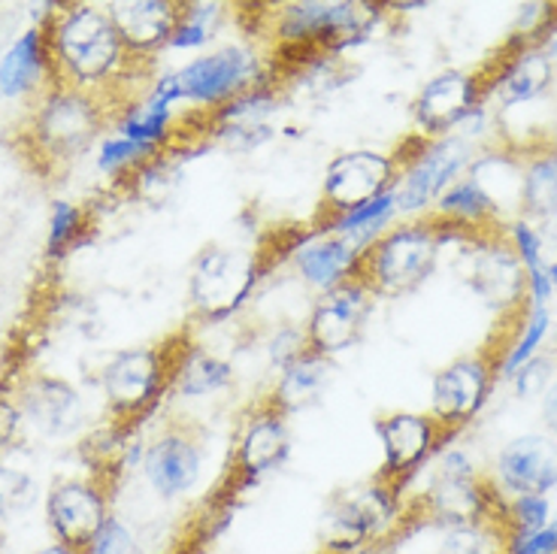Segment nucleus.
<instances>
[{
    "mask_svg": "<svg viewBox=\"0 0 557 554\" xmlns=\"http://www.w3.org/2000/svg\"><path fill=\"white\" fill-rule=\"evenodd\" d=\"M234 382V367L215 352L197 346L191 340H185L176 358V370H173V382L170 391H176L180 397L188 401H200L209 394H219Z\"/></svg>",
    "mask_w": 557,
    "mask_h": 554,
    "instance_id": "28",
    "label": "nucleus"
},
{
    "mask_svg": "<svg viewBox=\"0 0 557 554\" xmlns=\"http://www.w3.org/2000/svg\"><path fill=\"white\" fill-rule=\"evenodd\" d=\"M497 382V352L487 343L475 355L451 360L446 370L433 376L431 416L451 433H460L485 409Z\"/></svg>",
    "mask_w": 557,
    "mask_h": 554,
    "instance_id": "13",
    "label": "nucleus"
},
{
    "mask_svg": "<svg viewBox=\"0 0 557 554\" xmlns=\"http://www.w3.org/2000/svg\"><path fill=\"white\" fill-rule=\"evenodd\" d=\"M115 134L134 139L139 146H152L158 152H168L170 143L180 137V119L170 107H158L152 100L134 98L115 107L112 112Z\"/></svg>",
    "mask_w": 557,
    "mask_h": 554,
    "instance_id": "30",
    "label": "nucleus"
},
{
    "mask_svg": "<svg viewBox=\"0 0 557 554\" xmlns=\"http://www.w3.org/2000/svg\"><path fill=\"white\" fill-rule=\"evenodd\" d=\"M143 476L161 500H176L200 482L203 433L188 421H170L143 448Z\"/></svg>",
    "mask_w": 557,
    "mask_h": 554,
    "instance_id": "15",
    "label": "nucleus"
},
{
    "mask_svg": "<svg viewBox=\"0 0 557 554\" xmlns=\"http://www.w3.org/2000/svg\"><path fill=\"white\" fill-rule=\"evenodd\" d=\"M307 333H304V328H294V324L278 328V331L270 336V343H267L270 364L276 367L278 373H282L285 367H292L294 360L300 358V355H307Z\"/></svg>",
    "mask_w": 557,
    "mask_h": 554,
    "instance_id": "41",
    "label": "nucleus"
},
{
    "mask_svg": "<svg viewBox=\"0 0 557 554\" xmlns=\"http://www.w3.org/2000/svg\"><path fill=\"white\" fill-rule=\"evenodd\" d=\"M185 340L188 336H176L164 346L122 348L107 360L100 373V385H103V397L115 424L134 428L139 418L149 416L161 403V397L170 391L176 358Z\"/></svg>",
    "mask_w": 557,
    "mask_h": 554,
    "instance_id": "7",
    "label": "nucleus"
},
{
    "mask_svg": "<svg viewBox=\"0 0 557 554\" xmlns=\"http://www.w3.org/2000/svg\"><path fill=\"white\" fill-rule=\"evenodd\" d=\"M91 231L88 212L83 207H76L73 200H55L52 212H49V231H46V255L52 261L67 258L70 251L79 249L85 243V236Z\"/></svg>",
    "mask_w": 557,
    "mask_h": 554,
    "instance_id": "34",
    "label": "nucleus"
},
{
    "mask_svg": "<svg viewBox=\"0 0 557 554\" xmlns=\"http://www.w3.org/2000/svg\"><path fill=\"white\" fill-rule=\"evenodd\" d=\"M494 485L506 497L521 494H548L557 488V440L545 433L518 436L503 445L494 464Z\"/></svg>",
    "mask_w": 557,
    "mask_h": 554,
    "instance_id": "21",
    "label": "nucleus"
},
{
    "mask_svg": "<svg viewBox=\"0 0 557 554\" xmlns=\"http://www.w3.org/2000/svg\"><path fill=\"white\" fill-rule=\"evenodd\" d=\"M552 331V312L548 306H528L524 321L518 324V331L512 333L509 346L503 352L500 367H497V379H512V376L536 358V352L545 343V336Z\"/></svg>",
    "mask_w": 557,
    "mask_h": 554,
    "instance_id": "33",
    "label": "nucleus"
},
{
    "mask_svg": "<svg viewBox=\"0 0 557 554\" xmlns=\"http://www.w3.org/2000/svg\"><path fill=\"white\" fill-rule=\"evenodd\" d=\"M288 455H292L288 416L278 409L270 394H264L261 401L251 403L246 409L234 448H231L227 485L234 488V497L278 470L288 460Z\"/></svg>",
    "mask_w": 557,
    "mask_h": 554,
    "instance_id": "10",
    "label": "nucleus"
},
{
    "mask_svg": "<svg viewBox=\"0 0 557 554\" xmlns=\"http://www.w3.org/2000/svg\"><path fill=\"white\" fill-rule=\"evenodd\" d=\"M107 13L127 52L139 61H149L154 52H161L173 40L182 3L176 0H115V3H107Z\"/></svg>",
    "mask_w": 557,
    "mask_h": 554,
    "instance_id": "22",
    "label": "nucleus"
},
{
    "mask_svg": "<svg viewBox=\"0 0 557 554\" xmlns=\"http://www.w3.org/2000/svg\"><path fill=\"white\" fill-rule=\"evenodd\" d=\"M482 91L497 95L503 107H518L528 100L540 98L555 79V56L548 52V42H512L509 56L497 58V67L487 76L479 73Z\"/></svg>",
    "mask_w": 557,
    "mask_h": 554,
    "instance_id": "20",
    "label": "nucleus"
},
{
    "mask_svg": "<svg viewBox=\"0 0 557 554\" xmlns=\"http://www.w3.org/2000/svg\"><path fill=\"white\" fill-rule=\"evenodd\" d=\"M134 533H131V527L122 521V518H115L110 515L103 527H100L98 533H95V540L88 542V549L85 554H131L134 552Z\"/></svg>",
    "mask_w": 557,
    "mask_h": 554,
    "instance_id": "42",
    "label": "nucleus"
},
{
    "mask_svg": "<svg viewBox=\"0 0 557 554\" xmlns=\"http://www.w3.org/2000/svg\"><path fill=\"white\" fill-rule=\"evenodd\" d=\"M552 37H555V42L548 46V52H552V56H557V25H555V34H552Z\"/></svg>",
    "mask_w": 557,
    "mask_h": 554,
    "instance_id": "50",
    "label": "nucleus"
},
{
    "mask_svg": "<svg viewBox=\"0 0 557 554\" xmlns=\"http://www.w3.org/2000/svg\"><path fill=\"white\" fill-rule=\"evenodd\" d=\"M22 409L15 403V394H0V455L15 443L18 430H22Z\"/></svg>",
    "mask_w": 557,
    "mask_h": 554,
    "instance_id": "46",
    "label": "nucleus"
},
{
    "mask_svg": "<svg viewBox=\"0 0 557 554\" xmlns=\"http://www.w3.org/2000/svg\"><path fill=\"white\" fill-rule=\"evenodd\" d=\"M433 476H443V479H470V476H479V470H475L473 457L467 455L463 448H446V452H440Z\"/></svg>",
    "mask_w": 557,
    "mask_h": 554,
    "instance_id": "45",
    "label": "nucleus"
},
{
    "mask_svg": "<svg viewBox=\"0 0 557 554\" xmlns=\"http://www.w3.org/2000/svg\"><path fill=\"white\" fill-rule=\"evenodd\" d=\"M52 85H55V73H52L46 28L34 25L22 30L13 46L0 56V98L40 100Z\"/></svg>",
    "mask_w": 557,
    "mask_h": 554,
    "instance_id": "24",
    "label": "nucleus"
},
{
    "mask_svg": "<svg viewBox=\"0 0 557 554\" xmlns=\"http://www.w3.org/2000/svg\"><path fill=\"white\" fill-rule=\"evenodd\" d=\"M397 216H400L397 212V197H394V192H388V195L376 197V200H367L361 207L346 209L339 216H321L315 227L331 231V234L348 236V239H355L358 246L367 249L379 234L388 231Z\"/></svg>",
    "mask_w": 557,
    "mask_h": 554,
    "instance_id": "32",
    "label": "nucleus"
},
{
    "mask_svg": "<svg viewBox=\"0 0 557 554\" xmlns=\"http://www.w3.org/2000/svg\"><path fill=\"white\" fill-rule=\"evenodd\" d=\"M331 360L321 358L315 352H307L294 360L292 367H285L276 379V389L270 391V397L285 416H292L297 409H307L319 401L321 391L331 379Z\"/></svg>",
    "mask_w": 557,
    "mask_h": 554,
    "instance_id": "31",
    "label": "nucleus"
},
{
    "mask_svg": "<svg viewBox=\"0 0 557 554\" xmlns=\"http://www.w3.org/2000/svg\"><path fill=\"white\" fill-rule=\"evenodd\" d=\"M512 382H516V394L521 401H533V397H543L548 385H552V360L548 358H536L528 360L516 376H512Z\"/></svg>",
    "mask_w": 557,
    "mask_h": 554,
    "instance_id": "43",
    "label": "nucleus"
},
{
    "mask_svg": "<svg viewBox=\"0 0 557 554\" xmlns=\"http://www.w3.org/2000/svg\"><path fill=\"white\" fill-rule=\"evenodd\" d=\"M431 216L436 222L463 231V234H491V231L506 227L500 216L494 212V207L487 204V197L467 176H460L455 185H448L446 195L433 204Z\"/></svg>",
    "mask_w": 557,
    "mask_h": 554,
    "instance_id": "29",
    "label": "nucleus"
},
{
    "mask_svg": "<svg viewBox=\"0 0 557 554\" xmlns=\"http://www.w3.org/2000/svg\"><path fill=\"white\" fill-rule=\"evenodd\" d=\"M258 30L270 34L273 52L285 61L294 56V64L304 67L324 56H339L370 40L385 7L361 3V0H292L258 7Z\"/></svg>",
    "mask_w": 557,
    "mask_h": 554,
    "instance_id": "2",
    "label": "nucleus"
},
{
    "mask_svg": "<svg viewBox=\"0 0 557 554\" xmlns=\"http://www.w3.org/2000/svg\"><path fill=\"white\" fill-rule=\"evenodd\" d=\"M267 79H270V70L264 67V58L251 46H239V42L222 46L176 70L182 103H191L207 115L219 112L251 88L264 85Z\"/></svg>",
    "mask_w": 557,
    "mask_h": 554,
    "instance_id": "9",
    "label": "nucleus"
},
{
    "mask_svg": "<svg viewBox=\"0 0 557 554\" xmlns=\"http://www.w3.org/2000/svg\"><path fill=\"white\" fill-rule=\"evenodd\" d=\"M409 533V500L385 479L339 491L324 513V552L355 554L388 549Z\"/></svg>",
    "mask_w": 557,
    "mask_h": 554,
    "instance_id": "5",
    "label": "nucleus"
},
{
    "mask_svg": "<svg viewBox=\"0 0 557 554\" xmlns=\"http://www.w3.org/2000/svg\"><path fill=\"white\" fill-rule=\"evenodd\" d=\"M112 112L115 107L107 98L67 85H52L34 103L25 125L30 155L42 170H58L76 161L98 143L103 127L112 122Z\"/></svg>",
    "mask_w": 557,
    "mask_h": 554,
    "instance_id": "4",
    "label": "nucleus"
},
{
    "mask_svg": "<svg viewBox=\"0 0 557 554\" xmlns=\"http://www.w3.org/2000/svg\"><path fill=\"white\" fill-rule=\"evenodd\" d=\"M467 251V285L479 294L497 316H512L528 306V273L509 249L503 231L479 234L463 243Z\"/></svg>",
    "mask_w": 557,
    "mask_h": 554,
    "instance_id": "14",
    "label": "nucleus"
},
{
    "mask_svg": "<svg viewBox=\"0 0 557 554\" xmlns=\"http://www.w3.org/2000/svg\"><path fill=\"white\" fill-rule=\"evenodd\" d=\"M222 15V3H182L180 25L173 30L170 46H173V49H182V52H191V49L207 46V42L212 40L215 25H219Z\"/></svg>",
    "mask_w": 557,
    "mask_h": 554,
    "instance_id": "37",
    "label": "nucleus"
},
{
    "mask_svg": "<svg viewBox=\"0 0 557 554\" xmlns=\"http://www.w3.org/2000/svg\"><path fill=\"white\" fill-rule=\"evenodd\" d=\"M397 182V161L394 155L376 149H355V152L336 155L324 170L321 185V207L324 216H339L394 192Z\"/></svg>",
    "mask_w": 557,
    "mask_h": 554,
    "instance_id": "17",
    "label": "nucleus"
},
{
    "mask_svg": "<svg viewBox=\"0 0 557 554\" xmlns=\"http://www.w3.org/2000/svg\"><path fill=\"white\" fill-rule=\"evenodd\" d=\"M110 482L98 476L61 479L46 494V525L55 542L85 552L103 521L110 518Z\"/></svg>",
    "mask_w": 557,
    "mask_h": 554,
    "instance_id": "16",
    "label": "nucleus"
},
{
    "mask_svg": "<svg viewBox=\"0 0 557 554\" xmlns=\"http://www.w3.org/2000/svg\"><path fill=\"white\" fill-rule=\"evenodd\" d=\"M506 494L494 485L487 476H470V479H443L431 476L424 494L409 500V525H433L451 530V527L470 525H500Z\"/></svg>",
    "mask_w": 557,
    "mask_h": 554,
    "instance_id": "11",
    "label": "nucleus"
},
{
    "mask_svg": "<svg viewBox=\"0 0 557 554\" xmlns=\"http://www.w3.org/2000/svg\"><path fill=\"white\" fill-rule=\"evenodd\" d=\"M264 251L209 246L188 273V304L197 321L224 324L249 306L267 273Z\"/></svg>",
    "mask_w": 557,
    "mask_h": 554,
    "instance_id": "6",
    "label": "nucleus"
},
{
    "mask_svg": "<svg viewBox=\"0 0 557 554\" xmlns=\"http://www.w3.org/2000/svg\"><path fill=\"white\" fill-rule=\"evenodd\" d=\"M394 161H397V182H394L397 212L409 219H424L431 216L433 204L446 195L448 185H455L463 176V170L473 161V149L460 137L424 139L416 134L394 155Z\"/></svg>",
    "mask_w": 557,
    "mask_h": 554,
    "instance_id": "8",
    "label": "nucleus"
},
{
    "mask_svg": "<svg viewBox=\"0 0 557 554\" xmlns=\"http://www.w3.org/2000/svg\"><path fill=\"white\" fill-rule=\"evenodd\" d=\"M42 28L55 85L107 98L112 107L125 103L127 79L149 64L127 52L107 7L98 3H58Z\"/></svg>",
    "mask_w": 557,
    "mask_h": 554,
    "instance_id": "1",
    "label": "nucleus"
},
{
    "mask_svg": "<svg viewBox=\"0 0 557 554\" xmlns=\"http://www.w3.org/2000/svg\"><path fill=\"white\" fill-rule=\"evenodd\" d=\"M361 255L363 246H358L355 239L321 231V227H312L300 243L292 246L294 270L307 279L312 288L324 294L355 279Z\"/></svg>",
    "mask_w": 557,
    "mask_h": 554,
    "instance_id": "23",
    "label": "nucleus"
},
{
    "mask_svg": "<svg viewBox=\"0 0 557 554\" xmlns=\"http://www.w3.org/2000/svg\"><path fill=\"white\" fill-rule=\"evenodd\" d=\"M433 554H506V530L500 525H470L443 530Z\"/></svg>",
    "mask_w": 557,
    "mask_h": 554,
    "instance_id": "36",
    "label": "nucleus"
},
{
    "mask_svg": "<svg viewBox=\"0 0 557 554\" xmlns=\"http://www.w3.org/2000/svg\"><path fill=\"white\" fill-rule=\"evenodd\" d=\"M543 418H545V424H548V430L557 436V379L543 394Z\"/></svg>",
    "mask_w": 557,
    "mask_h": 554,
    "instance_id": "47",
    "label": "nucleus"
},
{
    "mask_svg": "<svg viewBox=\"0 0 557 554\" xmlns=\"http://www.w3.org/2000/svg\"><path fill=\"white\" fill-rule=\"evenodd\" d=\"M485 103L482 79L479 73L463 70H446L433 76L431 83L418 91L412 103L418 134L424 139H446L460 127V122Z\"/></svg>",
    "mask_w": 557,
    "mask_h": 554,
    "instance_id": "19",
    "label": "nucleus"
},
{
    "mask_svg": "<svg viewBox=\"0 0 557 554\" xmlns=\"http://www.w3.org/2000/svg\"><path fill=\"white\" fill-rule=\"evenodd\" d=\"M37 554H85V552H79V549H70V545H64V542H49V545L40 549Z\"/></svg>",
    "mask_w": 557,
    "mask_h": 554,
    "instance_id": "48",
    "label": "nucleus"
},
{
    "mask_svg": "<svg viewBox=\"0 0 557 554\" xmlns=\"http://www.w3.org/2000/svg\"><path fill=\"white\" fill-rule=\"evenodd\" d=\"M373 300L376 297L355 279L334 288V292L321 294V300L312 306L307 324H304L309 352H315L327 360L348 352L361 340Z\"/></svg>",
    "mask_w": 557,
    "mask_h": 554,
    "instance_id": "18",
    "label": "nucleus"
},
{
    "mask_svg": "<svg viewBox=\"0 0 557 554\" xmlns=\"http://www.w3.org/2000/svg\"><path fill=\"white\" fill-rule=\"evenodd\" d=\"M467 180H473L475 188L487 197L500 222L506 216H521V155L516 149H485L473 155Z\"/></svg>",
    "mask_w": 557,
    "mask_h": 554,
    "instance_id": "26",
    "label": "nucleus"
},
{
    "mask_svg": "<svg viewBox=\"0 0 557 554\" xmlns=\"http://www.w3.org/2000/svg\"><path fill=\"white\" fill-rule=\"evenodd\" d=\"M158 152L152 146H139L134 139L107 134L98 146V170L110 180H134L146 164H152Z\"/></svg>",
    "mask_w": 557,
    "mask_h": 554,
    "instance_id": "35",
    "label": "nucleus"
},
{
    "mask_svg": "<svg viewBox=\"0 0 557 554\" xmlns=\"http://www.w3.org/2000/svg\"><path fill=\"white\" fill-rule=\"evenodd\" d=\"M0 554H7V549H3V540H0Z\"/></svg>",
    "mask_w": 557,
    "mask_h": 554,
    "instance_id": "52",
    "label": "nucleus"
},
{
    "mask_svg": "<svg viewBox=\"0 0 557 554\" xmlns=\"http://www.w3.org/2000/svg\"><path fill=\"white\" fill-rule=\"evenodd\" d=\"M321 554H334V552H324V549H321ZM355 554H382V549H370V552H355Z\"/></svg>",
    "mask_w": 557,
    "mask_h": 554,
    "instance_id": "51",
    "label": "nucleus"
},
{
    "mask_svg": "<svg viewBox=\"0 0 557 554\" xmlns=\"http://www.w3.org/2000/svg\"><path fill=\"white\" fill-rule=\"evenodd\" d=\"M521 155V219H557V149L540 146Z\"/></svg>",
    "mask_w": 557,
    "mask_h": 554,
    "instance_id": "27",
    "label": "nucleus"
},
{
    "mask_svg": "<svg viewBox=\"0 0 557 554\" xmlns=\"http://www.w3.org/2000/svg\"><path fill=\"white\" fill-rule=\"evenodd\" d=\"M376 436L382 445L379 479L406 491L424 464L443 452V443L455 440L458 433L443 428L431 413H388L376 418Z\"/></svg>",
    "mask_w": 557,
    "mask_h": 554,
    "instance_id": "12",
    "label": "nucleus"
},
{
    "mask_svg": "<svg viewBox=\"0 0 557 554\" xmlns=\"http://www.w3.org/2000/svg\"><path fill=\"white\" fill-rule=\"evenodd\" d=\"M506 554H557V518L543 530L506 533Z\"/></svg>",
    "mask_w": 557,
    "mask_h": 554,
    "instance_id": "44",
    "label": "nucleus"
},
{
    "mask_svg": "<svg viewBox=\"0 0 557 554\" xmlns=\"http://www.w3.org/2000/svg\"><path fill=\"white\" fill-rule=\"evenodd\" d=\"M545 270H548V279H552V288H555V294H557V261L545 263Z\"/></svg>",
    "mask_w": 557,
    "mask_h": 554,
    "instance_id": "49",
    "label": "nucleus"
},
{
    "mask_svg": "<svg viewBox=\"0 0 557 554\" xmlns=\"http://www.w3.org/2000/svg\"><path fill=\"white\" fill-rule=\"evenodd\" d=\"M22 418L42 436H64L83 418V401L76 389L49 373H34L13 391Z\"/></svg>",
    "mask_w": 557,
    "mask_h": 554,
    "instance_id": "25",
    "label": "nucleus"
},
{
    "mask_svg": "<svg viewBox=\"0 0 557 554\" xmlns=\"http://www.w3.org/2000/svg\"><path fill=\"white\" fill-rule=\"evenodd\" d=\"M552 525V503L545 494H521V497H506L503 506L500 527L506 533H530Z\"/></svg>",
    "mask_w": 557,
    "mask_h": 554,
    "instance_id": "39",
    "label": "nucleus"
},
{
    "mask_svg": "<svg viewBox=\"0 0 557 554\" xmlns=\"http://www.w3.org/2000/svg\"><path fill=\"white\" fill-rule=\"evenodd\" d=\"M503 236H506V243H509V249L516 251V258L524 267V273H533V270H543L545 267V239L543 231L536 227L528 219H512V222H506L503 227Z\"/></svg>",
    "mask_w": 557,
    "mask_h": 554,
    "instance_id": "40",
    "label": "nucleus"
},
{
    "mask_svg": "<svg viewBox=\"0 0 557 554\" xmlns=\"http://www.w3.org/2000/svg\"><path fill=\"white\" fill-rule=\"evenodd\" d=\"M479 234H463L433 216L391 224L363 249L355 282H361L373 297H404L421 288L433 276L440 251L446 243H467Z\"/></svg>",
    "mask_w": 557,
    "mask_h": 554,
    "instance_id": "3",
    "label": "nucleus"
},
{
    "mask_svg": "<svg viewBox=\"0 0 557 554\" xmlns=\"http://www.w3.org/2000/svg\"><path fill=\"white\" fill-rule=\"evenodd\" d=\"M37 500L34 476L10 464H0V525L25 515Z\"/></svg>",
    "mask_w": 557,
    "mask_h": 554,
    "instance_id": "38",
    "label": "nucleus"
}]
</instances>
